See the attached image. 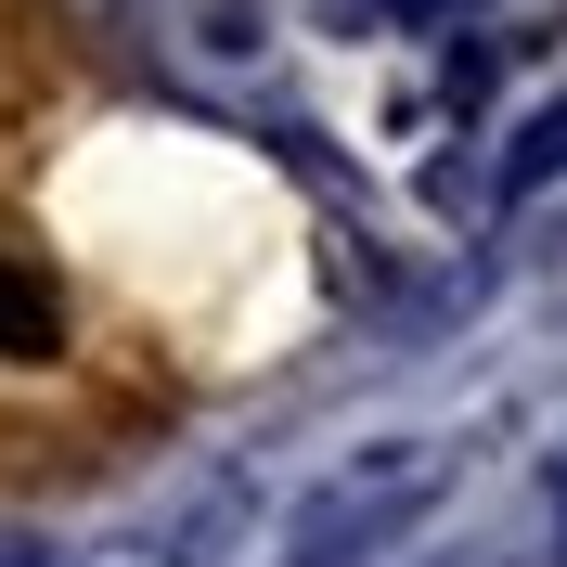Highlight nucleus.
<instances>
[{
  "label": "nucleus",
  "instance_id": "obj_2",
  "mask_svg": "<svg viewBox=\"0 0 567 567\" xmlns=\"http://www.w3.org/2000/svg\"><path fill=\"white\" fill-rule=\"evenodd\" d=\"M52 349H65V297H52V271L0 258V361H52Z\"/></svg>",
  "mask_w": 567,
  "mask_h": 567
},
{
  "label": "nucleus",
  "instance_id": "obj_3",
  "mask_svg": "<svg viewBox=\"0 0 567 567\" xmlns=\"http://www.w3.org/2000/svg\"><path fill=\"white\" fill-rule=\"evenodd\" d=\"M555 168H567V104H542V116H529V142L503 155V194H542Z\"/></svg>",
  "mask_w": 567,
  "mask_h": 567
},
{
  "label": "nucleus",
  "instance_id": "obj_1",
  "mask_svg": "<svg viewBox=\"0 0 567 567\" xmlns=\"http://www.w3.org/2000/svg\"><path fill=\"white\" fill-rule=\"evenodd\" d=\"M425 491H439V464H425V452H388V464H361V477H336V491H322V516L297 529V567H349L361 542H388Z\"/></svg>",
  "mask_w": 567,
  "mask_h": 567
}]
</instances>
